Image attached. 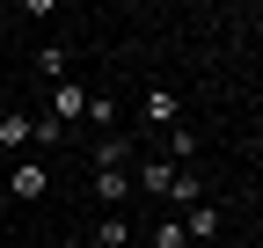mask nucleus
Wrapping results in <instances>:
<instances>
[{"instance_id": "obj_1", "label": "nucleus", "mask_w": 263, "mask_h": 248, "mask_svg": "<svg viewBox=\"0 0 263 248\" xmlns=\"http://www.w3.org/2000/svg\"><path fill=\"white\" fill-rule=\"evenodd\" d=\"M51 190V168L44 161H15V175H0V197H15V204H37Z\"/></svg>"}, {"instance_id": "obj_2", "label": "nucleus", "mask_w": 263, "mask_h": 248, "mask_svg": "<svg viewBox=\"0 0 263 248\" xmlns=\"http://www.w3.org/2000/svg\"><path fill=\"white\" fill-rule=\"evenodd\" d=\"M51 117L73 132V124L88 117V88H81V80H59V88H51Z\"/></svg>"}, {"instance_id": "obj_3", "label": "nucleus", "mask_w": 263, "mask_h": 248, "mask_svg": "<svg viewBox=\"0 0 263 248\" xmlns=\"http://www.w3.org/2000/svg\"><path fill=\"white\" fill-rule=\"evenodd\" d=\"M176 226H183V241H190V248H205V241L219 234V204H212V197H205V204H190Z\"/></svg>"}, {"instance_id": "obj_4", "label": "nucleus", "mask_w": 263, "mask_h": 248, "mask_svg": "<svg viewBox=\"0 0 263 248\" xmlns=\"http://www.w3.org/2000/svg\"><path fill=\"white\" fill-rule=\"evenodd\" d=\"M124 197H132V175H124V168H95V204H103V212H117Z\"/></svg>"}, {"instance_id": "obj_5", "label": "nucleus", "mask_w": 263, "mask_h": 248, "mask_svg": "<svg viewBox=\"0 0 263 248\" xmlns=\"http://www.w3.org/2000/svg\"><path fill=\"white\" fill-rule=\"evenodd\" d=\"M88 248H132V219L124 212H103V219H95V241Z\"/></svg>"}, {"instance_id": "obj_6", "label": "nucleus", "mask_w": 263, "mask_h": 248, "mask_svg": "<svg viewBox=\"0 0 263 248\" xmlns=\"http://www.w3.org/2000/svg\"><path fill=\"white\" fill-rule=\"evenodd\" d=\"M205 197H212V190H205V175L176 168V182H168V204H183V212H190V204H205Z\"/></svg>"}, {"instance_id": "obj_7", "label": "nucleus", "mask_w": 263, "mask_h": 248, "mask_svg": "<svg viewBox=\"0 0 263 248\" xmlns=\"http://www.w3.org/2000/svg\"><path fill=\"white\" fill-rule=\"evenodd\" d=\"M146 117L161 124V132H168V124L183 117V102H176V88H154V95H146Z\"/></svg>"}, {"instance_id": "obj_8", "label": "nucleus", "mask_w": 263, "mask_h": 248, "mask_svg": "<svg viewBox=\"0 0 263 248\" xmlns=\"http://www.w3.org/2000/svg\"><path fill=\"white\" fill-rule=\"evenodd\" d=\"M168 182H176L168 161H146V168H139V190H146V197H168Z\"/></svg>"}, {"instance_id": "obj_9", "label": "nucleus", "mask_w": 263, "mask_h": 248, "mask_svg": "<svg viewBox=\"0 0 263 248\" xmlns=\"http://www.w3.org/2000/svg\"><path fill=\"white\" fill-rule=\"evenodd\" d=\"M0 146H8V153H22V146H29V117H22V110L0 117Z\"/></svg>"}, {"instance_id": "obj_10", "label": "nucleus", "mask_w": 263, "mask_h": 248, "mask_svg": "<svg viewBox=\"0 0 263 248\" xmlns=\"http://www.w3.org/2000/svg\"><path fill=\"white\" fill-rule=\"evenodd\" d=\"M132 161V139H95V168H124Z\"/></svg>"}, {"instance_id": "obj_11", "label": "nucleus", "mask_w": 263, "mask_h": 248, "mask_svg": "<svg viewBox=\"0 0 263 248\" xmlns=\"http://www.w3.org/2000/svg\"><path fill=\"white\" fill-rule=\"evenodd\" d=\"M37 73H51V88H59V73H66V44H44V51H37Z\"/></svg>"}, {"instance_id": "obj_12", "label": "nucleus", "mask_w": 263, "mask_h": 248, "mask_svg": "<svg viewBox=\"0 0 263 248\" xmlns=\"http://www.w3.org/2000/svg\"><path fill=\"white\" fill-rule=\"evenodd\" d=\"M154 248H190V241H183V226H176V219H161V226H154Z\"/></svg>"}, {"instance_id": "obj_13", "label": "nucleus", "mask_w": 263, "mask_h": 248, "mask_svg": "<svg viewBox=\"0 0 263 248\" xmlns=\"http://www.w3.org/2000/svg\"><path fill=\"white\" fill-rule=\"evenodd\" d=\"M59 248H88V241H81V234H66V241H59Z\"/></svg>"}, {"instance_id": "obj_14", "label": "nucleus", "mask_w": 263, "mask_h": 248, "mask_svg": "<svg viewBox=\"0 0 263 248\" xmlns=\"http://www.w3.org/2000/svg\"><path fill=\"white\" fill-rule=\"evenodd\" d=\"M0 51H8V37H0Z\"/></svg>"}]
</instances>
